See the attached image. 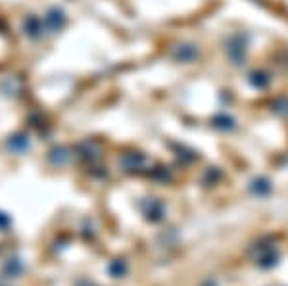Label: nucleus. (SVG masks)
I'll return each mask as SVG.
<instances>
[]
</instances>
